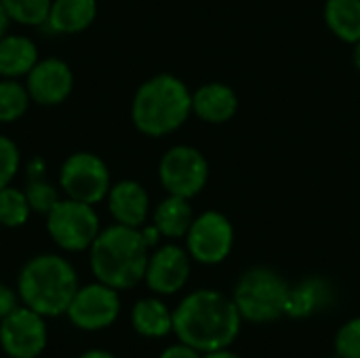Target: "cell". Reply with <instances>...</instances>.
I'll return each instance as SVG.
<instances>
[{
  "instance_id": "1",
  "label": "cell",
  "mask_w": 360,
  "mask_h": 358,
  "mask_svg": "<svg viewBox=\"0 0 360 358\" xmlns=\"http://www.w3.org/2000/svg\"><path fill=\"white\" fill-rule=\"evenodd\" d=\"M243 317L232 300L217 289H196L173 310V333L198 352L230 348L240 333Z\"/></svg>"
},
{
  "instance_id": "2",
  "label": "cell",
  "mask_w": 360,
  "mask_h": 358,
  "mask_svg": "<svg viewBox=\"0 0 360 358\" xmlns=\"http://www.w3.org/2000/svg\"><path fill=\"white\" fill-rule=\"evenodd\" d=\"M150 260V245L141 228L114 224L103 228L89 249V264L95 281L118 291H129L143 283Z\"/></svg>"
},
{
  "instance_id": "3",
  "label": "cell",
  "mask_w": 360,
  "mask_h": 358,
  "mask_svg": "<svg viewBox=\"0 0 360 358\" xmlns=\"http://www.w3.org/2000/svg\"><path fill=\"white\" fill-rule=\"evenodd\" d=\"M78 287L76 268L57 253H40L27 260L21 266L15 285L19 302L44 319L63 317Z\"/></svg>"
},
{
  "instance_id": "4",
  "label": "cell",
  "mask_w": 360,
  "mask_h": 358,
  "mask_svg": "<svg viewBox=\"0 0 360 358\" xmlns=\"http://www.w3.org/2000/svg\"><path fill=\"white\" fill-rule=\"evenodd\" d=\"M192 114V91L173 74H156L141 82L133 95L131 118L139 133L165 137L175 133Z\"/></svg>"
},
{
  "instance_id": "5",
  "label": "cell",
  "mask_w": 360,
  "mask_h": 358,
  "mask_svg": "<svg viewBox=\"0 0 360 358\" xmlns=\"http://www.w3.org/2000/svg\"><path fill=\"white\" fill-rule=\"evenodd\" d=\"M291 285L276 270L257 266L247 270L232 293V300L243 321L253 325H268L287 314Z\"/></svg>"
},
{
  "instance_id": "6",
  "label": "cell",
  "mask_w": 360,
  "mask_h": 358,
  "mask_svg": "<svg viewBox=\"0 0 360 358\" xmlns=\"http://www.w3.org/2000/svg\"><path fill=\"white\" fill-rule=\"evenodd\" d=\"M44 217L51 241L65 253L89 251L93 241L101 232L95 207L80 200L61 198Z\"/></svg>"
},
{
  "instance_id": "7",
  "label": "cell",
  "mask_w": 360,
  "mask_h": 358,
  "mask_svg": "<svg viewBox=\"0 0 360 358\" xmlns=\"http://www.w3.org/2000/svg\"><path fill=\"white\" fill-rule=\"evenodd\" d=\"M59 188L65 198L95 207L108 198L112 188L110 169L93 152H74L59 169Z\"/></svg>"
},
{
  "instance_id": "8",
  "label": "cell",
  "mask_w": 360,
  "mask_h": 358,
  "mask_svg": "<svg viewBox=\"0 0 360 358\" xmlns=\"http://www.w3.org/2000/svg\"><path fill=\"white\" fill-rule=\"evenodd\" d=\"M158 179L167 194L194 198L209 181V160L192 146H173L158 162Z\"/></svg>"
},
{
  "instance_id": "9",
  "label": "cell",
  "mask_w": 360,
  "mask_h": 358,
  "mask_svg": "<svg viewBox=\"0 0 360 358\" xmlns=\"http://www.w3.org/2000/svg\"><path fill=\"white\" fill-rule=\"evenodd\" d=\"M122 310L120 291L105 283H89L80 285L76 295L68 306V321L80 331H103L112 327Z\"/></svg>"
},
{
  "instance_id": "10",
  "label": "cell",
  "mask_w": 360,
  "mask_h": 358,
  "mask_svg": "<svg viewBox=\"0 0 360 358\" xmlns=\"http://www.w3.org/2000/svg\"><path fill=\"white\" fill-rule=\"evenodd\" d=\"M234 247V226L219 211H205L194 217L188 234L186 249L192 262L202 266L221 264Z\"/></svg>"
},
{
  "instance_id": "11",
  "label": "cell",
  "mask_w": 360,
  "mask_h": 358,
  "mask_svg": "<svg viewBox=\"0 0 360 358\" xmlns=\"http://www.w3.org/2000/svg\"><path fill=\"white\" fill-rule=\"evenodd\" d=\"M42 314L19 304L0 321V348L8 358H38L49 344V327Z\"/></svg>"
},
{
  "instance_id": "12",
  "label": "cell",
  "mask_w": 360,
  "mask_h": 358,
  "mask_svg": "<svg viewBox=\"0 0 360 358\" xmlns=\"http://www.w3.org/2000/svg\"><path fill=\"white\" fill-rule=\"evenodd\" d=\"M190 274H192V257L188 249L169 243L156 247L150 253L143 283L154 295L167 298L179 293L188 285Z\"/></svg>"
},
{
  "instance_id": "13",
  "label": "cell",
  "mask_w": 360,
  "mask_h": 358,
  "mask_svg": "<svg viewBox=\"0 0 360 358\" xmlns=\"http://www.w3.org/2000/svg\"><path fill=\"white\" fill-rule=\"evenodd\" d=\"M25 78L32 101L44 108L63 103L74 89L72 68L59 57L38 59V63L30 70Z\"/></svg>"
},
{
  "instance_id": "14",
  "label": "cell",
  "mask_w": 360,
  "mask_h": 358,
  "mask_svg": "<svg viewBox=\"0 0 360 358\" xmlns=\"http://www.w3.org/2000/svg\"><path fill=\"white\" fill-rule=\"evenodd\" d=\"M108 211L116 224L129 228H143L150 215V194L135 179L112 184L108 192Z\"/></svg>"
},
{
  "instance_id": "15",
  "label": "cell",
  "mask_w": 360,
  "mask_h": 358,
  "mask_svg": "<svg viewBox=\"0 0 360 358\" xmlns=\"http://www.w3.org/2000/svg\"><path fill=\"white\" fill-rule=\"evenodd\" d=\"M238 112V95L226 82H205L192 93V114L207 124H224Z\"/></svg>"
},
{
  "instance_id": "16",
  "label": "cell",
  "mask_w": 360,
  "mask_h": 358,
  "mask_svg": "<svg viewBox=\"0 0 360 358\" xmlns=\"http://www.w3.org/2000/svg\"><path fill=\"white\" fill-rule=\"evenodd\" d=\"M333 287L327 279L321 276H310L300 281L297 285L291 287L289 291V302H287V314L291 319H310L319 314L321 310L329 308L333 302Z\"/></svg>"
},
{
  "instance_id": "17",
  "label": "cell",
  "mask_w": 360,
  "mask_h": 358,
  "mask_svg": "<svg viewBox=\"0 0 360 358\" xmlns=\"http://www.w3.org/2000/svg\"><path fill=\"white\" fill-rule=\"evenodd\" d=\"M131 325L141 338L162 340L173 333V310L160 300V295L141 298L131 308Z\"/></svg>"
},
{
  "instance_id": "18",
  "label": "cell",
  "mask_w": 360,
  "mask_h": 358,
  "mask_svg": "<svg viewBox=\"0 0 360 358\" xmlns=\"http://www.w3.org/2000/svg\"><path fill=\"white\" fill-rule=\"evenodd\" d=\"M97 17V0H53L46 25L55 34L84 32Z\"/></svg>"
},
{
  "instance_id": "19",
  "label": "cell",
  "mask_w": 360,
  "mask_h": 358,
  "mask_svg": "<svg viewBox=\"0 0 360 358\" xmlns=\"http://www.w3.org/2000/svg\"><path fill=\"white\" fill-rule=\"evenodd\" d=\"M194 217L196 215L190 205V198L169 194L156 205L152 213V224L156 226L160 236L177 241V238H186Z\"/></svg>"
},
{
  "instance_id": "20",
  "label": "cell",
  "mask_w": 360,
  "mask_h": 358,
  "mask_svg": "<svg viewBox=\"0 0 360 358\" xmlns=\"http://www.w3.org/2000/svg\"><path fill=\"white\" fill-rule=\"evenodd\" d=\"M38 63V46L32 38L21 34H6L0 38V76L19 78L27 76Z\"/></svg>"
},
{
  "instance_id": "21",
  "label": "cell",
  "mask_w": 360,
  "mask_h": 358,
  "mask_svg": "<svg viewBox=\"0 0 360 358\" xmlns=\"http://www.w3.org/2000/svg\"><path fill=\"white\" fill-rule=\"evenodd\" d=\"M323 17L342 42L354 44L360 40V0H327Z\"/></svg>"
},
{
  "instance_id": "22",
  "label": "cell",
  "mask_w": 360,
  "mask_h": 358,
  "mask_svg": "<svg viewBox=\"0 0 360 358\" xmlns=\"http://www.w3.org/2000/svg\"><path fill=\"white\" fill-rule=\"evenodd\" d=\"M23 192L27 196L32 213H38V215H46L61 200L59 190L49 179H44V162H42V158H34L30 162V167H27V184H25Z\"/></svg>"
},
{
  "instance_id": "23",
  "label": "cell",
  "mask_w": 360,
  "mask_h": 358,
  "mask_svg": "<svg viewBox=\"0 0 360 358\" xmlns=\"http://www.w3.org/2000/svg\"><path fill=\"white\" fill-rule=\"evenodd\" d=\"M32 103L27 87L17 78L0 80V124H11L19 120Z\"/></svg>"
},
{
  "instance_id": "24",
  "label": "cell",
  "mask_w": 360,
  "mask_h": 358,
  "mask_svg": "<svg viewBox=\"0 0 360 358\" xmlns=\"http://www.w3.org/2000/svg\"><path fill=\"white\" fill-rule=\"evenodd\" d=\"M32 215V207L23 190L6 186L0 190V226L4 228H21L27 224Z\"/></svg>"
},
{
  "instance_id": "25",
  "label": "cell",
  "mask_w": 360,
  "mask_h": 358,
  "mask_svg": "<svg viewBox=\"0 0 360 358\" xmlns=\"http://www.w3.org/2000/svg\"><path fill=\"white\" fill-rule=\"evenodd\" d=\"M11 21L27 27H40L49 19L53 0H2Z\"/></svg>"
},
{
  "instance_id": "26",
  "label": "cell",
  "mask_w": 360,
  "mask_h": 358,
  "mask_svg": "<svg viewBox=\"0 0 360 358\" xmlns=\"http://www.w3.org/2000/svg\"><path fill=\"white\" fill-rule=\"evenodd\" d=\"M338 358H360V317L346 321L333 340Z\"/></svg>"
},
{
  "instance_id": "27",
  "label": "cell",
  "mask_w": 360,
  "mask_h": 358,
  "mask_svg": "<svg viewBox=\"0 0 360 358\" xmlns=\"http://www.w3.org/2000/svg\"><path fill=\"white\" fill-rule=\"evenodd\" d=\"M19 167H21V154L17 143L11 137L0 135V190L13 184V179L19 173Z\"/></svg>"
},
{
  "instance_id": "28",
  "label": "cell",
  "mask_w": 360,
  "mask_h": 358,
  "mask_svg": "<svg viewBox=\"0 0 360 358\" xmlns=\"http://www.w3.org/2000/svg\"><path fill=\"white\" fill-rule=\"evenodd\" d=\"M19 304H21V302H19L17 289H13V287L0 283V321H2L4 317H8Z\"/></svg>"
},
{
  "instance_id": "29",
  "label": "cell",
  "mask_w": 360,
  "mask_h": 358,
  "mask_svg": "<svg viewBox=\"0 0 360 358\" xmlns=\"http://www.w3.org/2000/svg\"><path fill=\"white\" fill-rule=\"evenodd\" d=\"M200 357H202V352H198L196 348H192V346H188V344H184V342H179V340H177V344L167 346V348L160 352V357L158 358H200Z\"/></svg>"
},
{
  "instance_id": "30",
  "label": "cell",
  "mask_w": 360,
  "mask_h": 358,
  "mask_svg": "<svg viewBox=\"0 0 360 358\" xmlns=\"http://www.w3.org/2000/svg\"><path fill=\"white\" fill-rule=\"evenodd\" d=\"M76 358H118L114 352L110 350H103V348H91V350H84L82 354H78Z\"/></svg>"
},
{
  "instance_id": "31",
  "label": "cell",
  "mask_w": 360,
  "mask_h": 358,
  "mask_svg": "<svg viewBox=\"0 0 360 358\" xmlns=\"http://www.w3.org/2000/svg\"><path fill=\"white\" fill-rule=\"evenodd\" d=\"M8 25H11V17H8V13H6V8H4V4L0 0V38L8 34Z\"/></svg>"
},
{
  "instance_id": "32",
  "label": "cell",
  "mask_w": 360,
  "mask_h": 358,
  "mask_svg": "<svg viewBox=\"0 0 360 358\" xmlns=\"http://www.w3.org/2000/svg\"><path fill=\"white\" fill-rule=\"evenodd\" d=\"M200 358H243L240 354L232 352L230 348H221V350H213V352H205Z\"/></svg>"
},
{
  "instance_id": "33",
  "label": "cell",
  "mask_w": 360,
  "mask_h": 358,
  "mask_svg": "<svg viewBox=\"0 0 360 358\" xmlns=\"http://www.w3.org/2000/svg\"><path fill=\"white\" fill-rule=\"evenodd\" d=\"M352 61H354V68L360 72V40L354 42V51H352Z\"/></svg>"
}]
</instances>
